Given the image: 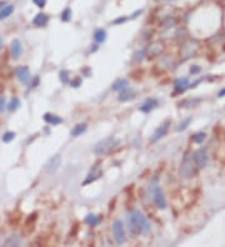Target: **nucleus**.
<instances>
[{
	"instance_id": "obj_8",
	"label": "nucleus",
	"mask_w": 225,
	"mask_h": 247,
	"mask_svg": "<svg viewBox=\"0 0 225 247\" xmlns=\"http://www.w3.org/2000/svg\"><path fill=\"white\" fill-rule=\"evenodd\" d=\"M169 125H170V121L166 120L165 122H163V124L156 129V131L154 132V135H153V137H152V142L159 141L163 136L166 135V132H168V130H169Z\"/></svg>"
},
{
	"instance_id": "obj_6",
	"label": "nucleus",
	"mask_w": 225,
	"mask_h": 247,
	"mask_svg": "<svg viewBox=\"0 0 225 247\" xmlns=\"http://www.w3.org/2000/svg\"><path fill=\"white\" fill-rule=\"evenodd\" d=\"M60 164H61L60 156H59V155H55V156H53V157L46 162V165H45V171H46L48 174H54V172H56V170L59 168Z\"/></svg>"
},
{
	"instance_id": "obj_1",
	"label": "nucleus",
	"mask_w": 225,
	"mask_h": 247,
	"mask_svg": "<svg viewBox=\"0 0 225 247\" xmlns=\"http://www.w3.org/2000/svg\"><path fill=\"white\" fill-rule=\"evenodd\" d=\"M129 225H130V231L134 233H143L148 235L150 231V223L149 221L141 215L139 211H131L129 215Z\"/></svg>"
},
{
	"instance_id": "obj_14",
	"label": "nucleus",
	"mask_w": 225,
	"mask_h": 247,
	"mask_svg": "<svg viewBox=\"0 0 225 247\" xmlns=\"http://www.w3.org/2000/svg\"><path fill=\"white\" fill-rule=\"evenodd\" d=\"M135 98V92H133L131 90H129L128 87L124 89L123 91H120V95H119V101H129V100H133Z\"/></svg>"
},
{
	"instance_id": "obj_28",
	"label": "nucleus",
	"mask_w": 225,
	"mask_h": 247,
	"mask_svg": "<svg viewBox=\"0 0 225 247\" xmlns=\"http://www.w3.org/2000/svg\"><path fill=\"white\" fill-rule=\"evenodd\" d=\"M190 121H191V119L190 118H188V119H185L183 122H180V125H179V127H178V130L179 131H181V130H184V129H186V126L190 124Z\"/></svg>"
},
{
	"instance_id": "obj_34",
	"label": "nucleus",
	"mask_w": 225,
	"mask_h": 247,
	"mask_svg": "<svg viewBox=\"0 0 225 247\" xmlns=\"http://www.w3.org/2000/svg\"><path fill=\"white\" fill-rule=\"evenodd\" d=\"M219 98H223V96H225V89H223V90H220L219 91V95H218Z\"/></svg>"
},
{
	"instance_id": "obj_22",
	"label": "nucleus",
	"mask_w": 225,
	"mask_h": 247,
	"mask_svg": "<svg viewBox=\"0 0 225 247\" xmlns=\"http://www.w3.org/2000/svg\"><path fill=\"white\" fill-rule=\"evenodd\" d=\"M15 139V132H13V131H8V132H5V134L3 135V137H2V140L4 141V142H10V141H13Z\"/></svg>"
},
{
	"instance_id": "obj_7",
	"label": "nucleus",
	"mask_w": 225,
	"mask_h": 247,
	"mask_svg": "<svg viewBox=\"0 0 225 247\" xmlns=\"http://www.w3.org/2000/svg\"><path fill=\"white\" fill-rule=\"evenodd\" d=\"M16 76L19 79V81L23 83V84H29L30 79H31V75H30V71L26 66H19L16 68Z\"/></svg>"
},
{
	"instance_id": "obj_17",
	"label": "nucleus",
	"mask_w": 225,
	"mask_h": 247,
	"mask_svg": "<svg viewBox=\"0 0 225 247\" xmlns=\"http://www.w3.org/2000/svg\"><path fill=\"white\" fill-rule=\"evenodd\" d=\"M86 130V124H78L73 130H71V136L74 137H78L80 135H83Z\"/></svg>"
},
{
	"instance_id": "obj_11",
	"label": "nucleus",
	"mask_w": 225,
	"mask_h": 247,
	"mask_svg": "<svg viewBox=\"0 0 225 247\" xmlns=\"http://www.w3.org/2000/svg\"><path fill=\"white\" fill-rule=\"evenodd\" d=\"M156 105H158L156 99H146L143 102V105L140 106V111H143V112H150Z\"/></svg>"
},
{
	"instance_id": "obj_19",
	"label": "nucleus",
	"mask_w": 225,
	"mask_h": 247,
	"mask_svg": "<svg viewBox=\"0 0 225 247\" xmlns=\"http://www.w3.org/2000/svg\"><path fill=\"white\" fill-rule=\"evenodd\" d=\"M94 39L97 43H104L106 39V31L104 29H98L94 33Z\"/></svg>"
},
{
	"instance_id": "obj_37",
	"label": "nucleus",
	"mask_w": 225,
	"mask_h": 247,
	"mask_svg": "<svg viewBox=\"0 0 225 247\" xmlns=\"http://www.w3.org/2000/svg\"><path fill=\"white\" fill-rule=\"evenodd\" d=\"M170 2H174V0H170Z\"/></svg>"
},
{
	"instance_id": "obj_16",
	"label": "nucleus",
	"mask_w": 225,
	"mask_h": 247,
	"mask_svg": "<svg viewBox=\"0 0 225 247\" xmlns=\"http://www.w3.org/2000/svg\"><path fill=\"white\" fill-rule=\"evenodd\" d=\"M188 86H189V79H188V78L179 79V80H176V83H175V90H176L178 92L184 91Z\"/></svg>"
},
{
	"instance_id": "obj_5",
	"label": "nucleus",
	"mask_w": 225,
	"mask_h": 247,
	"mask_svg": "<svg viewBox=\"0 0 225 247\" xmlns=\"http://www.w3.org/2000/svg\"><path fill=\"white\" fill-rule=\"evenodd\" d=\"M152 192H153V200H154L155 205L159 208H165L166 207V201H165V197H164V194L161 191V188L158 185H154Z\"/></svg>"
},
{
	"instance_id": "obj_30",
	"label": "nucleus",
	"mask_w": 225,
	"mask_h": 247,
	"mask_svg": "<svg viewBox=\"0 0 225 247\" xmlns=\"http://www.w3.org/2000/svg\"><path fill=\"white\" fill-rule=\"evenodd\" d=\"M33 3L36 6H39V8H44L45 4H46V0H33Z\"/></svg>"
},
{
	"instance_id": "obj_3",
	"label": "nucleus",
	"mask_w": 225,
	"mask_h": 247,
	"mask_svg": "<svg viewBox=\"0 0 225 247\" xmlns=\"http://www.w3.org/2000/svg\"><path fill=\"white\" fill-rule=\"evenodd\" d=\"M115 142H116V141L112 139V137L104 139V140L99 141V142L95 145V147H94V151H95L97 155H106V154H109L110 151H111V149L114 147Z\"/></svg>"
},
{
	"instance_id": "obj_12",
	"label": "nucleus",
	"mask_w": 225,
	"mask_h": 247,
	"mask_svg": "<svg viewBox=\"0 0 225 247\" xmlns=\"http://www.w3.org/2000/svg\"><path fill=\"white\" fill-rule=\"evenodd\" d=\"M44 120H45V122H48L49 125H53V126L59 125V124L63 122V119H61V118L54 115V114H50V112H46V114H45V115H44Z\"/></svg>"
},
{
	"instance_id": "obj_10",
	"label": "nucleus",
	"mask_w": 225,
	"mask_h": 247,
	"mask_svg": "<svg viewBox=\"0 0 225 247\" xmlns=\"http://www.w3.org/2000/svg\"><path fill=\"white\" fill-rule=\"evenodd\" d=\"M194 160H195V164L198 165V167L203 168L205 167L206 165V161H208V156H206V151L200 149L199 151H196L195 155H194Z\"/></svg>"
},
{
	"instance_id": "obj_4",
	"label": "nucleus",
	"mask_w": 225,
	"mask_h": 247,
	"mask_svg": "<svg viewBox=\"0 0 225 247\" xmlns=\"http://www.w3.org/2000/svg\"><path fill=\"white\" fill-rule=\"evenodd\" d=\"M112 233H114L115 242L118 245H123L125 242V231H124V225L121 221H115L112 225Z\"/></svg>"
},
{
	"instance_id": "obj_9",
	"label": "nucleus",
	"mask_w": 225,
	"mask_h": 247,
	"mask_svg": "<svg viewBox=\"0 0 225 247\" xmlns=\"http://www.w3.org/2000/svg\"><path fill=\"white\" fill-rule=\"evenodd\" d=\"M22 51H23V46L20 44V41H19L18 39H14L10 44V54H11V59L13 60H18L19 58H20L22 55Z\"/></svg>"
},
{
	"instance_id": "obj_26",
	"label": "nucleus",
	"mask_w": 225,
	"mask_h": 247,
	"mask_svg": "<svg viewBox=\"0 0 225 247\" xmlns=\"http://www.w3.org/2000/svg\"><path fill=\"white\" fill-rule=\"evenodd\" d=\"M60 17H61L63 21H69L70 17H71V10H70L69 8H66V9L61 13V16H60Z\"/></svg>"
},
{
	"instance_id": "obj_24",
	"label": "nucleus",
	"mask_w": 225,
	"mask_h": 247,
	"mask_svg": "<svg viewBox=\"0 0 225 247\" xmlns=\"http://www.w3.org/2000/svg\"><path fill=\"white\" fill-rule=\"evenodd\" d=\"M100 176H101V172H100V171H98V172H93V174H90V175H89V177L85 180V182H84V183H90V182H93V181L98 180Z\"/></svg>"
},
{
	"instance_id": "obj_31",
	"label": "nucleus",
	"mask_w": 225,
	"mask_h": 247,
	"mask_svg": "<svg viewBox=\"0 0 225 247\" xmlns=\"http://www.w3.org/2000/svg\"><path fill=\"white\" fill-rule=\"evenodd\" d=\"M199 71H200V66H198V65H194V66L190 68V74H193V75L198 74Z\"/></svg>"
},
{
	"instance_id": "obj_13",
	"label": "nucleus",
	"mask_w": 225,
	"mask_h": 247,
	"mask_svg": "<svg viewBox=\"0 0 225 247\" xmlns=\"http://www.w3.org/2000/svg\"><path fill=\"white\" fill-rule=\"evenodd\" d=\"M48 21H49V19H48V15H45V14H38L33 19V24L35 26H39V28L45 26L48 24Z\"/></svg>"
},
{
	"instance_id": "obj_32",
	"label": "nucleus",
	"mask_w": 225,
	"mask_h": 247,
	"mask_svg": "<svg viewBox=\"0 0 225 247\" xmlns=\"http://www.w3.org/2000/svg\"><path fill=\"white\" fill-rule=\"evenodd\" d=\"M124 21H126V17H119V19H116V20H114V21H112V23H114V24H121V23H124Z\"/></svg>"
},
{
	"instance_id": "obj_27",
	"label": "nucleus",
	"mask_w": 225,
	"mask_h": 247,
	"mask_svg": "<svg viewBox=\"0 0 225 247\" xmlns=\"http://www.w3.org/2000/svg\"><path fill=\"white\" fill-rule=\"evenodd\" d=\"M68 71L66 70H63V71H60V80L64 83V84H68L69 83V76H68Z\"/></svg>"
},
{
	"instance_id": "obj_29",
	"label": "nucleus",
	"mask_w": 225,
	"mask_h": 247,
	"mask_svg": "<svg viewBox=\"0 0 225 247\" xmlns=\"http://www.w3.org/2000/svg\"><path fill=\"white\" fill-rule=\"evenodd\" d=\"M6 107V100L4 95H0V112H3Z\"/></svg>"
},
{
	"instance_id": "obj_20",
	"label": "nucleus",
	"mask_w": 225,
	"mask_h": 247,
	"mask_svg": "<svg viewBox=\"0 0 225 247\" xmlns=\"http://www.w3.org/2000/svg\"><path fill=\"white\" fill-rule=\"evenodd\" d=\"M13 11H14V6L13 5H5V6H3V9L0 10V20H3V19H6L8 16H10Z\"/></svg>"
},
{
	"instance_id": "obj_15",
	"label": "nucleus",
	"mask_w": 225,
	"mask_h": 247,
	"mask_svg": "<svg viewBox=\"0 0 225 247\" xmlns=\"http://www.w3.org/2000/svg\"><path fill=\"white\" fill-rule=\"evenodd\" d=\"M163 45L160 44V43H154V44H152L149 46V49H148V54L150 55V56H158V55H160V52L163 51Z\"/></svg>"
},
{
	"instance_id": "obj_21",
	"label": "nucleus",
	"mask_w": 225,
	"mask_h": 247,
	"mask_svg": "<svg viewBox=\"0 0 225 247\" xmlns=\"http://www.w3.org/2000/svg\"><path fill=\"white\" fill-rule=\"evenodd\" d=\"M85 222H86L88 225H90V226H95V225L99 223V218H98L95 215L90 214V215H88V216L85 217Z\"/></svg>"
},
{
	"instance_id": "obj_36",
	"label": "nucleus",
	"mask_w": 225,
	"mask_h": 247,
	"mask_svg": "<svg viewBox=\"0 0 225 247\" xmlns=\"http://www.w3.org/2000/svg\"><path fill=\"white\" fill-rule=\"evenodd\" d=\"M2 46H3V40H2V37H0V50H2Z\"/></svg>"
},
{
	"instance_id": "obj_35",
	"label": "nucleus",
	"mask_w": 225,
	"mask_h": 247,
	"mask_svg": "<svg viewBox=\"0 0 225 247\" xmlns=\"http://www.w3.org/2000/svg\"><path fill=\"white\" fill-rule=\"evenodd\" d=\"M140 13H141V10H138V11H136L135 14H133V15H131V16H133V17H136V15H139Z\"/></svg>"
},
{
	"instance_id": "obj_25",
	"label": "nucleus",
	"mask_w": 225,
	"mask_h": 247,
	"mask_svg": "<svg viewBox=\"0 0 225 247\" xmlns=\"http://www.w3.org/2000/svg\"><path fill=\"white\" fill-rule=\"evenodd\" d=\"M204 140H205V134L204 132H198V134H195L193 136V141L196 142V144H201Z\"/></svg>"
},
{
	"instance_id": "obj_23",
	"label": "nucleus",
	"mask_w": 225,
	"mask_h": 247,
	"mask_svg": "<svg viewBox=\"0 0 225 247\" xmlns=\"http://www.w3.org/2000/svg\"><path fill=\"white\" fill-rule=\"evenodd\" d=\"M19 106H20V101H19L18 98H14V99L10 101V104L8 105V109H9L10 111H15Z\"/></svg>"
},
{
	"instance_id": "obj_33",
	"label": "nucleus",
	"mask_w": 225,
	"mask_h": 247,
	"mask_svg": "<svg viewBox=\"0 0 225 247\" xmlns=\"http://www.w3.org/2000/svg\"><path fill=\"white\" fill-rule=\"evenodd\" d=\"M80 85V79H77L75 81H71V86H74V87H78Z\"/></svg>"
},
{
	"instance_id": "obj_18",
	"label": "nucleus",
	"mask_w": 225,
	"mask_h": 247,
	"mask_svg": "<svg viewBox=\"0 0 225 247\" xmlns=\"http://www.w3.org/2000/svg\"><path fill=\"white\" fill-rule=\"evenodd\" d=\"M128 85H129L128 80L120 79V80H118V81H115L114 84H112V90H114V91H123L124 89L128 87Z\"/></svg>"
},
{
	"instance_id": "obj_2",
	"label": "nucleus",
	"mask_w": 225,
	"mask_h": 247,
	"mask_svg": "<svg viewBox=\"0 0 225 247\" xmlns=\"http://www.w3.org/2000/svg\"><path fill=\"white\" fill-rule=\"evenodd\" d=\"M194 174V162L190 155H185V157L183 159L181 164H180V168H179V175L183 179H190Z\"/></svg>"
}]
</instances>
